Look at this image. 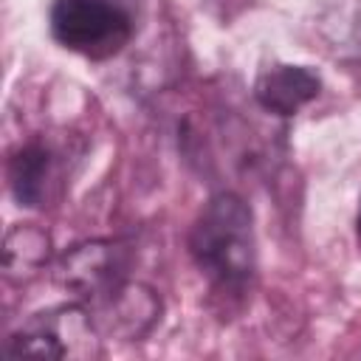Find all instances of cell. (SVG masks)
Masks as SVG:
<instances>
[{
	"label": "cell",
	"instance_id": "cell-1",
	"mask_svg": "<svg viewBox=\"0 0 361 361\" xmlns=\"http://www.w3.org/2000/svg\"><path fill=\"white\" fill-rule=\"evenodd\" d=\"M189 254L200 274L226 293H243L257 274L254 214L231 192L203 203L189 228Z\"/></svg>",
	"mask_w": 361,
	"mask_h": 361
},
{
	"label": "cell",
	"instance_id": "cell-2",
	"mask_svg": "<svg viewBox=\"0 0 361 361\" xmlns=\"http://www.w3.org/2000/svg\"><path fill=\"white\" fill-rule=\"evenodd\" d=\"M54 39L82 56L107 59L133 37V17L113 0H54Z\"/></svg>",
	"mask_w": 361,
	"mask_h": 361
},
{
	"label": "cell",
	"instance_id": "cell-3",
	"mask_svg": "<svg viewBox=\"0 0 361 361\" xmlns=\"http://www.w3.org/2000/svg\"><path fill=\"white\" fill-rule=\"evenodd\" d=\"M96 319L85 305H62L34 313L8 341V358H93L99 355Z\"/></svg>",
	"mask_w": 361,
	"mask_h": 361
},
{
	"label": "cell",
	"instance_id": "cell-4",
	"mask_svg": "<svg viewBox=\"0 0 361 361\" xmlns=\"http://www.w3.org/2000/svg\"><path fill=\"white\" fill-rule=\"evenodd\" d=\"M322 90V79L307 65L274 62L262 68L254 79V99L262 110L274 116H293Z\"/></svg>",
	"mask_w": 361,
	"mask_h": 361
},
{
	"label": "cell",
	"instance_id": "cell-5",
	"mask_svg": "<svg viewBox=\"0 0 361 361\" xmlns=\"http://www.w3.org/2000/svg\"><path fill=\"white\" fill-rule=\"evenodd\" d=\"M56 178V155L42 141L17 147L8 158V189L20 206H42Z\"/></svg>",
	"mask_w": 361,
	"mask_h": 361
},
{
	"label": "cell",
	"instance_id": "cell-6",
	"mask_svg": "<svg viewBox=\"0 0 361 361\" xmlns=\"http://www.w3.org/2000/svg\"><path fill=\"white\" fill-rule=\"evenodd\" d=\"M48 254V240L28 226H17L6 234V248H3V259H6V274H23L28 268H37Z\"/></svg>",
	"mask_w": 361,
	"mask_h": 361
},
{
	"label": "cell",
	"instance_id": "cell-7",
	"mask_svg": "<svg viewBox=\"0 0 361 361\" xmlns=\"http://www.w3.org/2000/svg\"><path fill=\"white\" fill-rule=\"evenodd\" d=\"M355 234H358V245H361V200H358V214H355Z\"/></svg>",
	"mask_w": 361,
	"mask_h": 361
}]
</instances>
